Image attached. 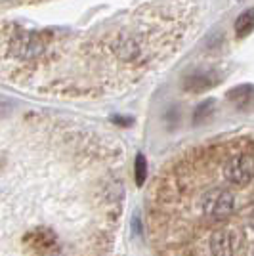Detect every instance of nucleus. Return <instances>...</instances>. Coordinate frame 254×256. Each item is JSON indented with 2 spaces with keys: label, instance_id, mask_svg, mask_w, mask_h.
<instances>
[{
  "label": "nucleus",
  "instance_id": "obj_1",
  "mask_svg": "<svg viewBox=\"0 0 254 256\" xmlns=\"http://www.w3.org/2000/svg\"><path fill=\"white\" fill-rule=\"evenodd\" d=\"M148 224L159 256H254V134L166 162L148 193Z\"/></svg>",
  "mask_w": 254,
  "mask_h": 256
},
{
  "label": "nucleus",
  "instance_id": "obj_5",
  "mask_svg": "<svg viewBox=\"0 0 254 256\" xmlns=\"http://www.w3.org/2000/svg\"><path fill=\"white\" fill-rule=\"evenodd\" d=\"M134 180H136V186H144L148 180V160L144 157V153H138L134 160Z\"/></svg>",
  "mask_w": 254,
  "mask_h": 256
},
{
  "label": "nucleus",
  "instance_id": "obj_2",
  "mask_svg": "<svg viewBox=\"0 0 254 256\" xmlns=\"http://www.w3.org/2000/svg\"><path fill=\"white\" fill-rule=\"evenodd\" d=\"M226 100L237 109H254V84H241L232 88Z\"/></svg>",
  "mask_w": 254,
  "mask_h": 256
},
{
  "label": "nucleus",
  "instance_id": "obj_4",
  "mask_svg": "<svg viewBox=\"0 0 254 256\" xmlns=\"http://www.w3.org/2000/svg\"><path fill=\"white\" fill-rule=\"evenodd\" d=\"M252 31H254V8H248V10H244L237 18V22H235V32H237V36H246V34H250Z\"/></svg>",
  "mask_w": 254,
  "mask_h": 256
},
{
  "label": "nucleus",
  "instance_id": "obj_3",
  "mask_svg": "<svg viewBox=\"0 0 254 256\" xmlns=\"http://www.w3.org/2000/svg\"><path fill=\"white\" fill-rule=\"evenodd\" d=\"M218 80L220 78H214L210 75H193L184 80V88L188 92H202V90H206L210 86L218 84Z\"/></svg>",
  "mask_w": 254,
  "mask_h": 256
}]
</instances>
